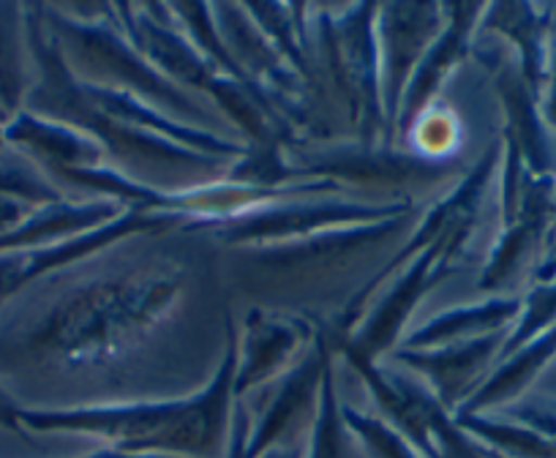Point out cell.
<instances>
[{"mask_svg": "<svg viewBox=\"0 0 556 458\" xmlns=\"http://www.w3.org/2000/svg\"><path fill=\"white\" fill-rule=\"evenodd\" d=\"M0 328V377L79 382L85 407L202 391L238 330L222 249L184 221L101 249L34 284Z\"/></svg>", "mask_w": 556, "mask_h": 458, "instance_id": "obj_1", "label": "cell"}, {"mask_svg": "<svg viewBox=\"0 0 556 458\" xmlns=\"http://www.w3.org/2000/svg\"><path fill=\"white\" fill-rule=\"evenodd\" d=\"M417 216L420 207L295 241L222 249L224 281L232 301L245 303V308L298 314L314 322L333 314L330 322H336L357 292L404 249Z\"/></svg>", "mask_w": 556, "mask_h": 458, "instance_id": "obj_2", "label": "cell"}, {"mask_svg": "<svg viewBox=\"0 0 556 458\" xmlns=\"http://www.w3.org/2000/svg\"><path fill=\"white\" fill-rule=\"evenodd\" d=\"M235 364L238 330L213 380L191 396L110 407H23L20 423L28 434L93 436L104 442V447L131 456L227 458L235 412Z\"/></svg>", "mask_w": 556, "mask_h": 458, "instance_id": "obj_3", "label": "cell"}, {"mask_svg": "<svg viewBox=\"0 0 556 458\" xmlns=\"http://www.w3.org/2000/svg\"><path fill=\"white\" fill-rule=\"evenodd\" d=\"M39 9L47 34L77 82L137 96L178 124L235 140L232 126L211 101L178 88L134 47L121 28L115 3H41Z\"/></svg>", "mask_w": 556, "mask_h": 458, "instance_id": "obj_4", "label": "cell"}, {"mask_svg": "<svg viewBox=\"0 0 556 458\" xmlns=\"http://www.w3.org/2000/svg\"><path fill=\"white\" fill-rule=\"evenodd\" d=\"M374 23L377 3L308 7L312 93L325 142L390 145Z\"/></svg>", "mask_w": 556, "mask_h": 458, "instance_id": "obj_5", "label": "cell"}, {"mask_svg": "<svg viewBox=\"0 0 556 458\" xmlns=\"http://www.w3.org/2000/svg\"><path fill=\"white\" fill-rule=\"evenodd\" d=\"M295 180H330L366 202L417 205L445 194L469 164H437L401 145H363L355 140L298 142L287 148Z\"/></svg>", "mask_w": 556, "mask_h": 458, "instance_id": "obj_6", "label": "cell"}, {"mask_svg": "<svg viewBox=\"0 0 556 458\" xmlns=\"http://www.w3.org/2000/svg\"><path fill=\"white\" fill-rule=\"evenodd\" d=\"M333 353L328 325L319 322L317 347L295 369L249 396L235 398L227 458H260L273 447L306 442Z\"/></svg>", "mask_w": 556, "mask_h": 458, "instance_id": "obj_7", "label": "cell"}, {"mask_svg": "<svg viewBox=\"0 0 556 458\" xmlns=\"http://www.w3.org/2000/svg\"><path fill=\"white\" fill-rule=\"evenodd\" d=\"M333 349L366 385L377 415L404 434L426 458H491L447 412L434 393L390 360H368L328 330Z\"/></svg>", "mask_w": 556, "mask_h": 458, "instance_id": "obj_8", "label": "cell"}, {"mask_svg": "<svg viewBox=\"0 0 556 458\" xmlns=\"http://www.w3.org/2000/svg\"><path fill=\"white\" fill-rule=\"evenodd\" d=\"M417 211V205L404 202H366L350 194H314L292 196V200L270 202L224 221H184L186 227L211 238L218 249L232 246H265L285 243L295 238H308L336 227L371 224L382 218Z\"/></svg>", "mask_w": 556, "mask_h": 458, "instance_id": "obj_9", "label": "cell"}, {"mask_svg": "<svg viewBox=\"0 0 556 458\" xmlns=\"http://www.w3.org/2000/svg\"><path fill=\"white\" fill-rule=\"evenodd\" d=\"M458 265L445 257L440 246L415 254L404 268L395 270L388 284L371 297L363 311L361 322L350 335H339L352 349L368 360H388L404 344L406 328L417 306L431 295L440 284L458 273ZM330 330V328H328ZM333 333V330H330ZM336 335V333H333Z\"/></svg>", "mask_w": 556, "mask_h": 458, "instance_id": "obj_10", "label": "cell"}, {"mask_svg": "<svg viewBox=\"0 0 556 458\" xmlns=\"http://www.w3.org/2000/svg\"><path fill=\"white\" fill-rule=\"evenodd\" d=\"M485 68L502 110L500 145L516 153L529 173L556 178V135L545 124L540 99L518 72L510 52L494 39L475 34L472 55Z\"/></svg>", "mask_w": 556, "mask_h": 458, "instance_id": "obj_11", "label": "cell"}, {"mask_svg": "<svg viewBox=\"0 0 556 458\" xmlns=\"http://www.w3.org/2000/svg\"><path fill=\"white\" fill-rule=\"evenodd\" d=\"M447 20V3L437 0H390L377 3V50H379V74H382V104L384 124H388V140L395 145V118L409 85L412 74L417 72L420 61L437 36L442 34Z\"/></svg>", "mask_w": 556, "mask_h": 458, "instance_id": "obj_12", "label": "cell"}, {"mask_svg": "<svg viewBox=\"0 0 556 458\" xmlns=\"http://www.w3.org/2000/svg\"><path fill=\"white\" fill-rule=\"evenodd\" d=\"M173 224H180V218L162 216V213L126 211L115 221L101 224V227L83 232V236L66 238V241L0 252V317H3L7 306H12L25 290H30L39 281L93 257L96 252L112 246V243H121L126 238L139 236V232H151V229L173 227Z\"/></svg>", "mask_w": 556, "mask_h": 458, "instance_id": "obj_13", "label": "cell"}, {"mask_svg": "<svg viewBox=\"0 0 556 458\" xmlns=\"http://www.w3.org/2000/svg\"><path fill=\"white\" fill-rule=\"evenodd\" d=\"M319 339V322L298 314L249 306L238 319L235 398H243L295 369Z\"/></svg>", "mask_w": 556, "mask_h": 458, "instance_id": "obj_14", "label": "cell"}, {"mask_svg": "<svg viewBox=\"0 0 556 458\" xmlns=\"http://www.w3.org/2000/svg\"><path fill=\"white\" fill-rule=\"evenodd\" d=\"M507 333L510 330L431 349L399 347L388 360L415 374L447 412L456 415L500 364Z\"/></svg>", "mask_w": 556, "mask_h": 458, "instance_id": "obj_15", "label": "cell"}, {"mask_svg": "<svg viewBox=\"0 0 556 458\" xmlns=\"http://www.w3.org/2000/svg\"><path fill=\"white\" fill-rule=\"evenodd\" d=\"M483 7L485 3H447L445 28L437 36V41L426 52V58L420 61V66L412 74L409 85L404 90L399 118H395V140L426 106L442 99L456 68L472 55V41L475 34H478Z\"/></svg>", "mask_w": 556, "mask_h": 458, "instance_id": "obj_16", "label": "cell"}, {"mask_svg": "<svg viewBox=\"0 0 556 458\" xmlns=\"http://www.w3.org/2000/svg\"><path fill=\"white\" fill-rule=\"evenodd\" d=\"M554 20L556 3L500 0V3H485L478 23V34L489 36L510 52L518 72L538 93V99L543 90L545 68H548Z\"/></svg>", "mask_w": 556, "mask_h": 458, "instance_id": "obj_17", "label": "cell"}, {"mask_svg": "<svg viewBox=\"0 0 556 458\" xmlns=\"http://www.w3.org/2000/svg\"><path fill=\"white\" fill-rule=\"evenodd\" d=\"M456 423L491 458H556V404L518 402L489 415H456Z\"/></svg>", "mask_w": 556, "mask_h": 458, "instance_id": "obj_18", "label": "cell"}, {"mask_svg": "<svg viewBox=\"0 0 556 458\" xmlns=\"http://www.w3.org/2000/svg\"><path fill=\"white\" fill-rule=\"evenodd\" d=\"M3 140L12 151L45 169L50 178L72 169L106 167V153L101 142L77 126L39 118L34 112H20L3 129Z\"/></svg>", "mask_w": 556, "mask_h": 458, "instance_id": "obj_19", "label": "cell"}, {"mask_svg": "<svg viewBox=\"0 0 556 458\" xmlns=\"http://www.w3.org/2000/svg\"><path fill=\"white\" fill-rule=\"evenodd\" d=\"M556 358V325L545 333L534 335L532 341L513 349L510 355L494 366L483 385L475 391V396L458 409L456 415H489L500 412V409L513 407V404L523 402L529 387L540 380L545 369L554 364Z\"/></svg>", "mask_w": 556, "mask_h": 458, "instance_id": "obj_20", "label": "cell"}, {"mask_svg": "<svg viewBox=\"0 0 556 458\" xmlns=\"http://www.w3.org/2000/svg\"><path fill=\"white\" fill-rule=\"evenodd\" d=\"M521 311V297L518 295H491L480 297L478 303H464V306L445 308L434 314L429 322L409 330L401 347L404 349H431L458 344V341L483 339V335L510 330Z\"/></svg>", "mask_w": 556, "mask_h": 458, "instance_id": "obj_21", "label": "cell"}, {"mask_svg": "<svg viewBox=\"0 0 556 458\" xmlns=\"http://www.w3.org/2000/svg\"><path fill=\"white\" fill-rule=\"evenodd\" d=\"M128 207L115 200H68L61 205L45 207L36 213L25 227H20L12 236L0 238V252H14V249L47 246V243L66 241V238L83 236L101 224L115 221Z\"/></svg>", "mask_w": 556, "mask_h": 458, "instance_id": "obj_22", "label": "cell"}, {"mask_svg": "<svg viewBox=\"0 0 556 458\" xmlns=\"http://www.w3.org/2000/svg\"><path fill=\"white\" fill-rule=\"evenodd\" d=\"M34 77L25 3H0V106L20 115L34 88Z\"/></svg>", "mask_w": 556, "mask_h": 458, "instance_id": "obj_23", "label": "cell"}, {"mask_svg": "<svg viewBox=\"0 0 556 458\" xmlns=\"http://www.w3.org/2000/svg\"><path fill=\"white\" fill-rule=\"evenodd\" d=\"M395 145L406 148L426 162L462 164L458 156L464 151V124L456 106L447 104L445 99H437L401 131Z\"/></svg>", "mask_w": 556, "mask_h": 458, "instance_id": "obj_24", "label": "cell"}, {"mask_svg": "<svg viewBox=\"0 0 556 458\" xmlns=\"http://www.w3.org/2000/svg\"><path fill=\"white\" fill-rule=\"evenodd\" d=\"M333 344V341H330ZM306 458H368L357 445L355 434L341 415L339 393V369H336V353L325 369L323 396H319L317 418L306 440Z\"/></svg>", "mask_w": 556, "mask_h": 458, "instance_id": "obj_25", "label": "cell"}, {"mask_svg": "<svg viewBox=\"0 0 556 458\" xmlns=\"http://www.w3.org/2000/svg\"><path fill=\"white\" fill-rule=\"evenodd\" d=\"M0 196L25 202V205L36 207V211L74 200V196L66 194L45 169L36 167L30 158L12 151L9 145L7 151L0 153Z\"/></svg>", "mask_w": 556, "mask_h": 458, "instance_id": "obj_26", "label": "cell"}, {"mask_svg": "<svg viewBox=\"0 0 556 458\" xmlns=\"http://www.w3.org/2000/svg\"><path fill=\"white\" fill-rule=\"evenodd\" d=\"M341 415L368 458H426L404 434L384 423L377 412H363L341 402Z\"/></svg>", "mask_w": 556, "mask_h": 458, "instance_id": "obj_27", "label": "cell"}, {"mask_svg": "<svg viewBox=\"0 0 556 458\" xmlns=\"http://www.w3.org/2000/svg\"><path fill=\"white\" fill-rule=\"evenodd\" d=\"M554 325H556V276L554 279L532 281V284H529L527 295L521 297V311H518V319L513 322L510 333H507L502 358L510 355L513 349L521 347V344H527V341H532L534 335L551 330Z\"/></svg>", "mask_w": 556, "mask_h": 458, "instance_id": "obj_28", "label": "cell"}, {"mask_svg": "<svg viewBox=\"0 0 556 458\" xmlns=\"http://www.w3.org/2000/svg\"><path fill=\"white\" fill-rule=\"evenodd\" d=\"M540 110H543L545 124L556 135V20H554V39H551L548 68H545L543 90H540Z\"/></svg>", "mask_w": 556, "mask_h": 458, "instance_id": "obj_29", "label": "cell"}, {"mask_svg": "<svg viewBox=\"0 0 556 458\" xmlns=\"http://www.w3.org/2000/svg\"><path fill=\"white\" fill-rule=\"evenodd\" d=\"M41 211H45V207H41ZM36 213L39 211L30 205H25V202L0 196V238H7V236H12V232H17V229L25 227V224H28Z\"/></svg>", "mask_w": 556, "mask_h": 458, "instance_id": "obj_30", "label": "cell"}, {"mask_svg": "<svg viewBox=\"0 0 556 458\" xmlns=\"http://www.w3.org/2000/svg\"><path fill=\"white\" fill-rule=\"evenodd\" d=\"M20 409H23V404H20L17 398L7 391V385L0 382V429L12 431L20 440L30 442V434L23 429V423H20Z\"/></svg>", "mask_w": 556, "mask_h": 458, "instance_id": "obj_31", "label": "cell"}, {"mask_svg": "<svg viewBox=\"0 0 556 458\" xmlns=\"http://www.w3.org/2000/svg\"><path fill=\"white\" fill-rule=\"evenodd\" d=\"M260 458H306V442H295V445L273 447V450L262 453Z\"/></svg>", "mask_w": 556, "mask_h": 458, "instance_id": "obj_32", "label": "cell"}, {"mask_svg": "<svg viewBox=\"0 0 556 458\" xmlns=\"http://www.w3.org/2000/svg\"><path fill=\"white\" fill-rule=\"evenodd\" d=\"M74 458H164V456H131V453L112 450V447H101V450L88 453V456H74Z\"/></svg>", "mask_w": 556, "mask_h": 458, "instance_id": "obj_33", "label": "cell"}, {"mask_svg": "<svg viewBox=\"0 0 556 458\" xmlns=\"http://www.w3.org/2000/svg\"><path fill=\"white\" fill-rule=\"evenodd\" d=\"M556 276V263L545 265V268H538V273H534L532 281H545V279H554Z\"/></svg>", "mask_w": 556, "mask_h": 458, "instance_id": "obj_34", "label": "cell"}, {"mask_svg": "<svg viewBox=\"0 0 556 458\" xmlns=\"http://www.w3.org/2000/svg\"><path fill=\"white\" fill-rule=\"evenodd\" d=\"M556 243V178H554V218H551V236H548V249ZM545 249V252H548Z\"/></svg>", "mask_w": 556, "mask_h": 458, "instance_id": "obj_35", "label": "cell"}, {"mask_svg": "<svg viewBox=\"0 0 556 458\" xmlns=\"http://www.w3.org/2000/svg\"><path fill=\"white\" fill-rule=\"evenodd\" d=\"M12 118H14L12 112H7V110H3V106H0V135H3V129H7L9 120H12Z\"/></svg>", "mask_w": 556, "mask_h": 458, "instance_id": "obj_36", "label": "cell"}]
</instances>
